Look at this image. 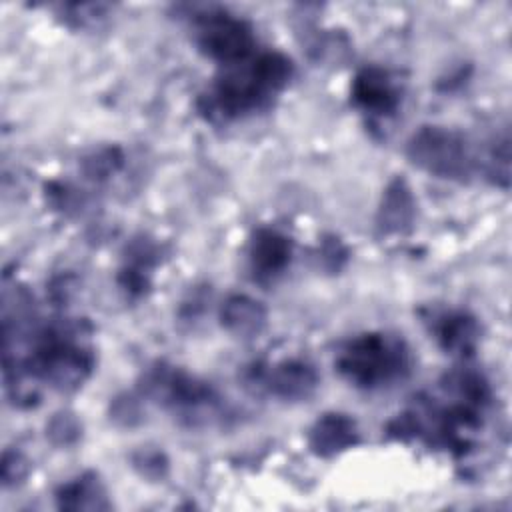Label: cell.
Segmentation results:
<instances>
[{
  "instance_id": "cell-1",
  "label": "cell",
  "mask_w": 512,
  "mask_h": 512,
  "mask_svg": "<svg viewBox=\"0 0 512 512\" xmlns=\"http://www.w3.org/2000/svg\"><path fill=\"white\" fill-rule=\"evenodd\" d=\"M228 70L200 98V112L206 118L234 120L256 112L284 90L294 74L292 60L276 50L260 52Z\"/></svg>"
},
{
  "instance_id": "cell-2",
  "label": "cell",
  "mask_w": 512,
  "mask_h": 512,
  "mask_svg": "<svg viewBox=\"0 0 512 512\" xmlns=\"http://www.w3.org/2000/svg\"><path fill=\"white\" fill-rule=\"evenodd\" d=\"M14 380L38 378L60 392L80 388L94 368V352L82 340L80 324H52L38 332L30 356L14 362Z\"/></svg>"
},
{
  "instance_id": "cell-3",
  "label": "cell",
  "mask_w": 512,
  "mask_h": 512,
  "mask_svg": "<svg viewBox=\"0 0 512 512\" xmlns=\"http://www.w3.org/2000/svg\"><path fill=\"white\" fill-rule=\"evenodd\" d=\"M334 366L352 386L380 390L402 382L410 374L412 354L400 336L366 332L348 340L338 350Z\"/></svg>"
},
{
  "instance_id": "cell-4",
  "label": "cell",
  "mask_w": 512,
  "mask_h": 512,
  "mask_svg": "<svg viewBox=\"0 0 512 512\" xmlns=\"http://www.w3.org/2000/svg\"><path fill=\"white\" fill-rule=\"evenodd\" d=\"M140 388L146 398L168 408L190 426L210 424L222 414L220 396L208 382L166 362L150 366Z\"/></svg>"
},
{
  "instance_id": "cell-5",
  "label": "cell",
  "mask_w": 512,
  "mask_h": 512,
  "mask_svg": "<svg viewBox=\"0 0 512 512\" xmlns=\"http://www.w3.org/2000/svg\"><path fill=\"white\" fill-rule=\"evenodd\" d=\"M406 154L420 170L448 180H468L474 156L464 134L444 126H420L406 144Z\"/></svg>"
},
{
  "instance_id": "cell-6",
  "label": "cell",
  "mask_w": 512,
  "mask_h": 512,
  "mask_svg": "<svg viewBox=\"0 0 512 512\" xmlns=\"http://www.w3.org/2000/svg\"><path fill=\"white\" fill-rule=\"evenodd\" d=\"M198 48L212 60L234 66L252 56L256 46L252 26L222 8H210L196 18Z\"/></svg>"
},
{
  "instance_id": "cell-7",
  "label": "cell",
  "mask_w": 512,
  "mask_h": 512,
  "mask_svg": "<svg viewBox=\"0 0 512 512\" xmlns=\"http://www.w3.org/2000/svg\"><path fill=\"white\" fill-rule=\"evenodd\" d=\"M244 380L254 390L266 392L284 402L308 400L320 382L316 368L300 358H290L276 364L256 362L246 368Z\"/></svg>"
},
{
  "instance_id": "cell-8",
  "label": "cell",
  "mask_w": 512,
  "mask_h": 512,
  "mask_svg": "<svg viewBox=\"0 0 512 512\" xmlns=\"http://www.w3.org/2000/svg\"><path fill=\"white\" fill-rule=\"evenodd\" d=\"M352 102L374 118H388L400 106V88L392 74L380 66H364L350 86Z\"/></svg>"
},
{
  "instance_id": "cell-9",
  "label": "cell",
  "mask_w": 512,
  "mask_h": 512,
  "mask_svg": "<svg viewBox=\"0 0 512 512\" xmlns=\"http://www.w3.org/2000/svg\"><path fill=\"white\" fill-rule=\"evenodd\" d=\"M432 336L438 346L452 356H470L480 340V326L466 310H432L426 316Z\"/></svg>"
},
{
  "instance_id": "cell-10",
  "label": "cell",
  "mask_w": 512,
  "mask_h": 512,
  "mask_svg": "<svg viewBox=\"0 0 512 512\" xmlns=\"http://www.w3.org/2000/svg\"><path fill=\"white\" fill-rule=\"evenodd\" d=\"M292 258V240L274 230L258 228L248 244V264L256 280L268 282L280 276Z\"/></svg>"
},
{
  "instance_id": "cell-11",
  "label": "cell",
  "mask_w": 512,
  "mask_h": 512,
  "mask_svg": "<svg viewBox=\"0 0 512 512\" xmlns=\"http://www.w3.org/2000/svg\"><path fill=\"white\" fill-rule=\"evenodd\" d=\"M416 218V198L412 194L410 184L396 176L388 182L378 212L376 226L384 236H402L412 230Z\"/></svg>"
},
{
  "instance_id": "cell-12",
  "label": "cell",
  "mask_w": 512,
  "mask_h": 512,
  "mask_svg": "<svg viewBox=\"0 0 512 512\" xmlns=\"http://www.w3.org/2000/svg\"><path fill=\"white\" fill-rule=\"evenodd\" d=\"M360 440L356 422L342 412L322 414L308 430V446L320 458H332Z\"/></svg>"
},
{
  "instance_id": "cell-13",
  "label": "cell",
  "mask_w": 512,
  "mask_h": 512,
  "mask_svg": "<svg viewBox=\"0 0 512 512\" xmlns=\"http://www.w3.org/2000/svg\"><path fill=\"white\" fill-rule=\"evenodd\" d=\"M266 308L246 294H232L220 306V324L238 338H254L266 326Z\"/></svg>"
},
{
  "instance_id": "cell-14",
  "label": "cell",
  "mask_w": 512,
  "mask_h": 512,
  "mask_svg": "<svg viewBox=\"0 0 512 512\" xmlns=\"http://www.w3.org/2000/svg\"><path fill=\"white\" fill-rule=\"evenodd\" d=\"M56 504L62 510H108V494L96 472H84L56 490Z\"/></svg>"
},
{
  "instance_id": "cell-15",
  "label": "cell",
  "mask_w": 512,
  "mask_h": 512,
  "mask_svg": "<svg viewBox=\"0 0 512 512\" xmlns=\"http://www.w3.org/2000/svg\"><path fill=\"white\" fill-rule=\"evenodd\" d=\"M122 162H124V156L118 146H104L84 156L80 160V168L90 180H106L108 176L120 170Z\"/></svg>"
},
{
  "instance_id": "cell-16",
  "label": "cell",
  "mask_w": 512,
  "mask_h": 512,
  "mask_svg": "<svg viewBox=\"0 0 512 512\" xmlns=\"http://www.w3.org/2000/svg\"><path fill=\"white\" fill-rule=\"evenodd\" d=\"M46 436L56 446H70L80 440L82 436V424L72 412H58L52 416V420L46 426Z\"/></svg>"
},
{
  "instance_id": "cell-17",
  "label": "cell",
  "mask_w": 512,
  "mask_h": 512,
  "mask_svg": "<svg viewBox=\"0 0 512 512\" xmlns=\"http://www.w3.org/2000/svg\"><path fill=\"white\" fill-rule=\"evenodd\" d=\"M28 460L14 450H6L4 458H2V482L4 486H12L18 484L26 478L28 474Z\"/></svg>"
},
{
  "instance_id": "cell-18",
  "label": "cell",
  "mask_w": 512,
  "mask_h": 512,
  "mask_svg": "<svg viewBox=\"0 0 512 512\" xmlns=\"http://www.w3.org/2000/svg\"><path fill=\"white\" fill-rule=\"evenodd\" d=\"M134 466L144 474V476H150V478H158L166 472V458L162 452L158 450H140L134 454Z\"/></svg>"
},
{
  "instance_id": "cell-19",
  "label": "cell",
  "mask_w": 512,
  "mask_h": 512,
  "mask_svg": "<svg viewBox=\"0 0 512 512\" xmlns=\"http://www.w3.org/2000/svg\"><path fill=\"white\" fill-rule=\"evenodd\" d=\"M110 414L118 424L132 426L140 418V404L132 396H118L110 406Z\"/></svg>"
}]
</instances>
